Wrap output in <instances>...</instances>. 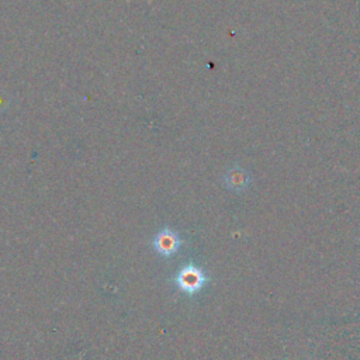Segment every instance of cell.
I'll use <instances>...</instances> for the list:
<instances>
[{"instance_id": "cell-3", "label": "cell", "mask_w": 360, "mask_h": 360, "mask_svg": "<svg viewBox=\"0 0 360 360\" xmlns=\"http://www.w3.org/2000/svg\"><path fill=\"white\" fill-rule=\"evenodd\" d=\"M222 180H224V184L226 186V188H229L235 193H240V191H245L249 187V184L252 181V177L242 166L232 165L225 172Z\"/></svg>"}, {"instance_id": "cell-1", "label": "cell", "mask_w": 360, "mask_h": 360, "mask_svg": "<svg viewBox=\"0 0 360 360\" xmlns=\"http://www.w3.org/2000/svg\"><path fill=\"white\" fill-rule=\"evenodd\" d=\"M173 281L181 292H184L187 295H194L205 287V284L208 281V277L202 271V269L190 263V264L183 266L177 271Z\"/></svg>"}, {"instance_id": "cell-2", "label": "cell", "mask_w": 360, "mask_h": 360, "mask_svg": "<svg viewBox=\"0 0 360 360\" xmlns=\"http://www.w3.org/2000/svg\"><path fill=\"white\" fill-rule=\"evenodd\" d=\"M181 246L180 235L173 231L172 228H162L152 239L153 250L162 257H172L174 256Z\"/></svg>"}]
</instances>
